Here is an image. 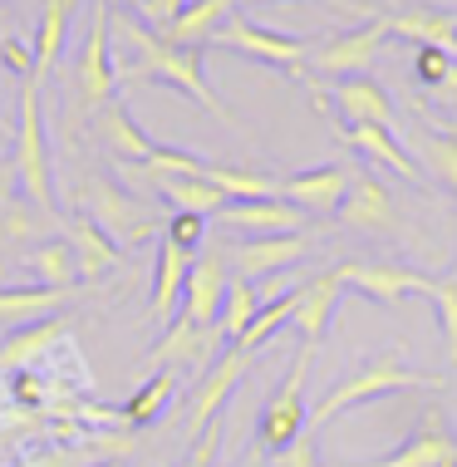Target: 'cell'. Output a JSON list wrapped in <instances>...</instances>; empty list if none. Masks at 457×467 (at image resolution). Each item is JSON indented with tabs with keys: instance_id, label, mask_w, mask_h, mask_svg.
Returning <instances> with one entry per match:
<instances>
[{
	"instance_id": "cell-1",
	"label": "cell",
	"mask_w": 457,
	"mask_h": 467,
	"mask_svg": "<svg viewBox=\"0 0 457 467\" xmlns=\"http://www.w3.org/2000/svg\"><path fill=\"white\" fill-rule=\"evenodd\" d=\"M119 35L133 45V59H129V65H113L119 84H168V89H177V94L192 99V104H202L212 119H222V123H232V129H236V119L226 113V104L212 94V84H207L202 49L168 45L162 35H152L148 25L133 20V16H119Z\"/></svg>"
},
{
	"instance_id": "cell-2",
	"label": "cell",
	"mask_w": 457,
	"mask_h": 467,
	"mask_svg": "<svg viewBox=\"0 0 457 467\" xmlns=\"http://www.w3.org/2000/svg\"><path fill=\"white\" fill-rule=\"evenodd\" d=\"M448 379L442 374H428V369H409L403 364L399 349H389V355L369 359L364 369H354L349 379H339L329 394L310 409V428L320 433V428L335 419V413H349L359 409V403H374V399H393V394H413V389H442Z\"/></svg>"
},
{
	"instance_id": "cell-3",
	"label": "cell",
	"mask_w": 457,
	"mask_h": 467,
	"mask_svg": "<svg viewBox=\"0 0 457 467\" xmlns=\"http://www.w3.org/2000/svg\"><path fill=\"white\" fill-rule=\"evenodd\" d=\"M16 178L25 187V202L40 212H55V172H49V138L40 113V79H20V123H16Z\"/></svg>"
},
{
	"instance_id": "cell-4",
	"label": "cell",
	"mask_w": 457,
	"mask_h": 467,
	"mask_svg": "<svg viewBox=\"0 0 457 467\" xmlns=\"http://www.w3.org/2000/svg\"><path fill=\"white\" fill-rule=\"evenodd\" d=\"M84 217L99 226L119 251H133L158 236V212L143 197H133L129 187L109 182V178H88L84 182Z\"/></svg>"
},
{
	"instance_id": "cell-5",
	"label": "cell",
	"mask_w": 457,
	"mask_h": 467,
	"mask_svg": "<svg viewBox=\"0 0 457 467\" xmlns=\"http://www.w3.org/2000/svg\"><path fill=\"white\" fill-rule=\"evenodd\" d=\"M310 359L315 349L300 345L296 359H290L286 379L275 384V394L261 403V419H256V448L261 452H281L310 428V409H305V379H310Z\"/></svg>"
},
{
	"instance_id": "cell-6",
	"label": "cell",
	"mask_w": 457,
	"mask_h": 467,
	"mask_svg": "<svg viewBox=\"0 0 457 467\" xmlns=\"http://www.w3.org/2000/svg\"><path fill=\"white\" fill-rule=\"evenodd\" d=\"M212 45L236 49V55H246V59H261L265 69H281L290 79H305V59H310V45L305 40L271 30V25H256L246 16H226L222 30L212 35Z\"/></svg>"
},
{
	"instance_id": "cell-7",
	"label": "cell",
	"mask_w": 457,
	"mask_h": 467,
	"mask_svg": "<svg viewBox=\"0 0 457 467\" xmlns=\"http://www.w3.org/2000/svg\"><path fill=\"white\" fill-rule=\"evenodd\" d=\"M109 35H113V10L104 5V0H94L79 65H74V89H79L88 113H99L113 99V89H119V74H113V59H109Z\"/></svg>"
},
{
	"instance_id": "cell-8",
	"label": "cell",
	"mask_w": 457,
	"mask_h": 467,
	"mask_svg": "<svg viewBox=\"0 0 457 467\" xmlns=\"http://www.w3.org/2000/svg\"><path fill=\"white\" fill-rule=\"evenodd\" d=\"M339 285L345 290H359L364 300H374V306H403L409 296H433V281H428L423 271L413 266H393V261H345V266H335Z\"/></svg>"
},
{
	"instance_id": "cell-9",
	"label": "cell",
	"mask_w": 457,
	"mask_h": 467,
	"mask_svg": "<svg viewBox=\"0 0 457 467\" xmlns=\"http://www.w3.org/2000/svg\"><path fill=\"white\" fill-rule=\"evenodd\" d=\"M315 104L320 113H329L335 123H374V129H393V104L389 94L379 89V79L369 74H349V79H335L329 84V94L320 84H310Z\"/></svg>"
},
{
	"instance_id": "cell-10",
	"label": "cell",
	"mask_w": 457,
	"mask_h": 467,
	"mask_svg": "<svg viewBox=\"0 0 457 467\" xmlns=\"http://www.w3.org/2000/svg\"><path fill=\"white\" fill-rule=\"evenodd\" d=\"M369 467H457V438L448 428V413L423 409V419L409 428V438L384 458H374Z\"/></svg>"
},
{
	"instance_id": "cell-11",
	"label": "cell",
	"mask_w": 457,
	"mask_h": 467,
	"mask_svg": "<svg viewBox=\"0 0 457 467\" xmlns=\"http://www.w3.org/2000/svg\"><path fill=\"white\" fill-rule=\"evenodd\" d=\"M246 369H251V355L246 349H226L222 359H212L207 364V374H202V384H197V394H192V409H187V433H202L207 423H217L222 413H226V403H232V394H236V384L246 379Z\"/></svg>"
},
{
	"instance_id": "cell-12",
	"label": "cell",
	"mask_w": 457,
	"mask_h": 467,
	"mask_svg": "<svg viewBox=\"0 0 457 467\" xmlns=\"http://www.w3.org/2000/svg\"><path fill=\"white\" fill-rule=\"evenodd\" d=\"M393 40V35L384 30V25H369V30H349V35H339V40H325V45H315L310 49V65L315 74H329V79H349V74H369L374 69V59H379V49H384Z\"/></svg>"
},
{
	"instance_id": "cell-13",
	"label": "cell",
	"mask_w": 457,
	"mask_h": 467,
	"mask_svg": "<svg viewBox=\"0 0 457 467\" xmlns=\"http://www.w3.org/2000/svg\"><path fill=\"white\" fill-rule=\"evenodd\" d=\"M310 251V236L305 232H286V236H246L226 251V261L236 266L241 281H271V275L290 271L296 261Z\"/></svg>"
},
{
	"instance_id": "cell-14",
	"label": "cell",
	"mask_w": 457,
	"mask_h": 467,
	"mask_svg": "<svg viewBox=\"0 0 457 467\" xmlns=\"http://www.w3.org/2000/svg\"><path fill=\"white\" fill-rule=\"evenodd\" d=\"M226 285H232V271L217 251H197L192 266H187V290H182V320L202 325V330H217V315L226 300Z\"/></svg>"
},
{
	"instance_id": "cell-15",
	"label": "cell",
	"mask_w": 457,
	"mask_h": 467,
	"mask_svg": "<svg viewBox=\"0 0 457 467\" xmlns=\"http://www.w3.org/2000/svg\"><path fill=\"white\" fill-rule=\"evenodd\" d=\"M217 330H202V325L192 320H182L177 315L172 325H162V335H158V345L148 349V374H158V369H207L212 364V345H217Z\"/></svg>"
},
{
	"instance_id": "cell-16",
	"label": "cell",
	"mask_w": 457,
	"mask_h": 467,
	"mask_svg": "<svg viewBox=\"0 0 457 467\" xmlns=\"http://www.w3.org/2000/svg\"><path fill=\"white\" fill-rule=\"evenodd\" d=\"M339 226H354V232H393L399 226V207H393L384 178L374 172H354L349 178V192L335 212Z\"/></svg>"
},
{
	"instance_id": "cell-17",
	"label": "cell",
	"mask_w": 457,
	"mask_h": 467,
	"mask_svg": "<svg viewBox=\"0 0 457 467\" xmlns=\"http://www.w3.org/2000/svg\"><path fill=\"white\" fill-rule=\"evenodd\" d=\"M349 192V172L339 162H320V168H305L281 178V197L300 212H315V217H335L339 202Z\"/></svg>"
},
{
	"instance_id": "cell-18",
	"label": "cell",
	"mask_w": 457,
	"mask_h": 467,
	"mask_svg": "<svg viewBox=\"0 0 457 467\" xmlns=\"http://www.w3.org/2000/svg\"><path fill=\"white\" fill-rule=\"evenodd\" d=\"M339 296H345V285H339L335 271L296 285V315H290V325L300 330V345H310V349L325 345L329 325H335V310H339Z\"/></svg>"
},
{
	"instance_id": "cell-19",
	"label": "cell",
	"mask_w": 457,
	"mask_h": 467,
	"mask_svg": "<svg viewBox=\"0 0 457 467\" xmlns=\"http://www.w3.org/2000/svg\"><path fill=\"white\" fill-rule=\"evenodd\" d=\"M187 256L182 246L158 242V261H152V296H148V320L152 325H172L177 310H182V290H187Z\"/></svg>"
},
{
	"instance_id": "cell-20",
	"label": "cell",
	"mask_w": 457,
	"mask_h": 467,
	"mask_svg": "<svg viewBox=\"0 0 457 467\" xmlns=\"http://www.w3.org/2000/svg\"><path fill=\"white\" fill-rule=\"evenodd\" d=\"M217 226H236V232H251V236H286V232H300L305 226V212L290 207L286 197H275V202H226L217 212Z\"/></svg>"
},
{
	"instance_id": "cell-21",
	"label": "cell",
	"mask_w": 457,
	"mask_h": 467,
	"mask_svg": "<svg viewBox=\"0 0 457 467\" xmlns=\"http://www.w3.org/2000/svg\"><path fill=\"white\" fill-rule=\"evenodd\" d=\"M389 35L399 40H413V45H428V49H448L457 55V16L452 10H438V5H418V10H399V16H374Z\"/></svg>"
},
{
	"instance_id": "cell-22",
	"label": "cell",
	"mask_w": 457,
	"mask_h": 467,
	"mask_svg": "<svg viewBox=\"0 0 457 467\" xmlns=\"http://www.w3.org/2000/svg\"><path fill=\"white\" fill-rule=\"evenodd\" d=\"M335 133L345 138L349 148H359V158H369V162H379V168H389L393 178L418 182V162L403 153V143L393 138V129H374V123H335Z\"/></svg>"
},
{
	"instance_id": "cell-23",
	"label": "cell",
	"mask_w": 457,
	"mask_h": 467,
	"mask_svg": "<svg viewBox=\"0 0 457 467\" xmlns=\"http://www.w3.org/2000/svg\"><path fill=\"white\" fill-rule=\"evenodd\" d=\"M69 330H74L69 315H45V320H35V325L10 330V339L0 345V374H5V369H25V364L45 359Z\"/></svg>"
},
{
	"instance_id": "cell-24",
	"label": "cell",
	"mask_w": 457,
	"mask_h": 467,
	"mask_svg": "<svg viewBox=\"0 0 457 467\" xmlns=\"http://www.w3.org/2000/svg\"><path fill=\"white\" fill-rule=\"evenodd\" d=\"M74 290H55V285H5L0 290V325L5 330H20V325H35L45 315H59V306H69Z\"/></svg>"
},
{
	"instance_id": "cell-25",
	"label": "cell",
	"mask_w": 457,
	"mask_h": 467,
	"mask_svg": "<svg viewBox=\"0 0 457 467\" xmlns=\"http://www.w3.org/2000/svg\"><path fill=\"white\" fill-rule=\"evenodd\" d=\"M94 129H99V138H104V148H113L119 153V162H148L152 153H158V143L138 129L133 123V113L119 104V99H109L104 109L94 113Z\"/></svg>"
},
{
	"instance_id": "cell-26",
	"label": "cell",
	"mask_w": 457,
	"mask_h": 467,
	"mask_svg": "<svg viewBox=\"0 0 457 467\" xmlns=\"http://www.w3.org/2000/svg\"><path fill=\"white\" fill-rule=\"evenodd\" d=\"M55 226H65L55 212H40L35 202H16V197H10L5 207H0V251L20 256L25 246L49 242V232H55Z\"/></svg>"
},
{
	"instance_id": "cell-27",
	"label": "cell",
	"mask_w": 457,
	"mask_h": 467,
	"mask_svg": "<svg viewBox=\"0 0 457 467\" xmlns=\"http://www.w3.org/2000/svg\"><path fill=\"white\" fill-rule=\"evenodd\" d=\"M65 242L74 246V261H79V281H99V275H109V271L123 266V251L113 246L88 217L65 222Z\"/></svg>"
},
{
	"instance_id": "cell-28",
	"label": "cell",
	"mask_w": 457,
	"mask_h": 467,
	"mask_svg": "<svg viewBox=\"0 0 457 467\" xmlns=\"http://www.w3.org/2000/svg\"><path fill=\"white\" fill-rule=\"evenodd\" d=\"M232 5L236 0H192V5L177 16L168 30H162V40L168 45H182V49H202V45H212V35L222 30V20L232 16Z\"/></svg>"
},
{
	"instance_id": "cell-29",
	"label": "cell",
	"mask_w": 457,
	"mask_h": 467,
	"mask_svg": "<svg viewBox=\"0 0 457 467\" xmlns=\"http://www.w3.org/2000/svg\"><path fill=\"white\" fill-rule=\"evenodd\" d=\"M84 0H40V30H35V79H45L55 69L59 49H65V35H69V20Z\"/></svg>"
},
{
	"instance_id": "cell-30",
	"label": "cell",
	"mask_w": 457,
	"mask_h": 467,
	"mask_svg": "<svg viewBox=\"0 0 457 467\" xmlns=\"http://www.w3.org/2000/svg\"><path fill=\"white\" fill-rule=\"evenodd\" d=\"M25 266L40 275V285L55 290H79V261H74V246L65 236H49V242L25 251Z\"/></svg>"
},
{
	"instance_id": "cell-31",
	"label": "cell",
	"mask_w": 457,
	"mask_h": 467,
	"mask_svg": "<svg viewBox=\"0 0 457 467\" xmlns=\"http://www.w3.org/2000/svg\"><path fill=\"white\" fill-rule=\"evenodd\" d=\"M148 187H158L172 202V212H192V217H217L226 207V192L212 187L207 178H152Z\"/></svg>"
},
{
	"instance_id": "cell-32",
	"label": "cell",
	"mask_w": 457,
	"mask_h": 467,
	"mask_svg": "<svg viewBox=\"0 0 457 467\" xmlns=\"http://www.w3.org/2000/svg\"><path fill=\"white\" fill-rule=\"evenodd\" d=\"M212 187H222L226 202H275L281 197V178H265V172H251V168H222V162H207L202 172Z\"/></svg>"
},
{
	"instance_id": "cell-33",
	"label": "cell",
	"mask_w": 457,
	"mask_h": 467,
	"mask_svg": "<svg viewBox=\"0 0 457 467\" xmlns=\"http://www.w3.org/2000/svg\"><path fill=\"white\" fill-rule=\"evenodd\" d=\"M172 399H177V374H172V369L148 374L143 389H138V394L123 403V428H148V423H158V413L168 409Z\"/></svg>"
},
{
	"instance_id": "cell-34",
	"label": "cell",
	"mask_w": 457,
	"mask_h": 467,
	"mask_svg": "<svg viewBox=\"0 0 457 467\" xmlns=\"http://www.w3.org/2000/svg\"><path fill=\"white\" fill-rule=\"evenodd\" d=\"M413 79H418V89H428V94H438V99H448V104H457V59L448 55V49L418 45V49H413Z\"/></svg>"
},
{
	"instance_id": "cell-35",
	"label": "cell",
	"mask_w": 457,
	"mask_h": 467,
	"mask_svg": "<svg viewBox=\"0 0 457 467\" xmlns=\"http://www.w3.org/2000/svg\"><path fill=\"white\" fill-rule=\"evenodd\" d=\"M418 143H423L428 172H433V178L457 197V129H438V123H423V129H418Z\"/></svg>"
},
{
	"instance_id": "cell-36",
	"label": "cell",
	"mask_w": 457,
	"mask_h": 467,
	"mask_svg": "<svg viewBox=\"0 0 457 467\" xmlns=\"http://www.w3.org/2000/svg\"><path fill=\"white\" fill-rule=\"evenodd\" d=\"M256 310H261L256 281H241V275H232V285H226V300H222V315H217V335L236 345L241 330L256 320Z\"/></svg>"
},
{
	"instance_id": "cell-37",
	"label": "cell",
	"mask_w": 457,
	"mask_h": 467,
	"mask_svg": "<svg viewBox=\"0 0 457 467\" xmlns=\"http://www.w3.org/2000/svg\"><path fill=\"white\" fill-rule=\"evenodd\" d=\"M290 315H296V290H286L281 300H265V306L256 310V320L241 330V339H236V349H246V355H256L261 345H271L275 335L290 325Z\"/></svg>"
},
{
	"instance_id": "cell-38",
	"label": "cell",
	"mask_w": 457,
	"mask_h": 467,
	"mask_svg": "<svg viewBox=\"0 0 457 467\" xmlns=\"http://www.w3.org/2000/svg\"><path fill=\"white\" fill-rule=\"evenodd\" d=\"M433 310H438V325H442V345H448V359L457 364V271L433 281Z\"/></svg>"
},
{
	"instance_id": "cell-39",
	"label": "cell",
	"mask_w": 457,
	"mask_h": 467,
	"mask_svg": "<svg viewBox=\"0 0 457 467\" xmlns=\"http://www.w3.org/2000/svg\"><path fill=\"white\" fill-rule=\"evenodd\" d=\"M162 242L182 246L187 256H197L202 242H207V217H192V212H172L168 222H162Z\"/></svg>"
},
{
	"instance_id": "cell-40",
	"label": "cell",
	"mask_w": 457,
	"mask_h": 467,
	"mask_svg": "<svg viewBox=\"0 0 457 467\" xmlns=\"http://www.w3.org/2000/svg\"><path fill=\"white\" fill-rule=\"evenodd\" d=\"M222 419H226V413H222ZM222 419L202 428V433L192 438V448H187V458L177 462V467H217V452H222Z\"/></svg>"
},
{
	"instance_id": "cell-41",
	"label": "cell",
	"mask_w": 457,
	"mask_h": 467,
	"mask_svg": "<svg viewBox=\"0 0 457 467\" xmlns=\"http://www.w3.org/2000/svg\"><path fill=\"white\" fill-rule=\"evenodd\" d=\"M271 467H320V452H315V428H305L290 448L271 452Z\"/></svg>"
},
{
	"instance_id": "cell-42",
	"label": "cell",
	"mask_w": 457,
	"mask_h": 467,
	"mask_svg": "<svg viewBox=\"0 0 457 467\" xmlns=\"http://www.w3.org/2000/svg\"><path fill=\"white\" fill-rule=\"evenodd\" d=\"M0 59H5V69L20 74V79H30V74H35V45L20 40V35H5V45H0Z\"/></svg>"
},
{
	"instance_id": "cell-43",
	"label": "cell",
	"mask_w": 457,
	"mask_h": 467,
	"mask_svg": "<svg viewBox=\"0 0 457 467\" xmlns=\"http://www.w3.org/2000/svg\"><path fill=\"white\" fill-rule=\"evenodd\" d=\"M187 5H192V0H143V20H148V25H162V30H168V25L182 16Z\"/></svg>"
},
{
	"instance_id": "cell-44",
	"label": "cell",
	"mask_w": 457,
	"mask_h": 467,
	"mask_svg": "<svg viewBox=\"0 0 457 467\" xmlns=\"http://www.w3.org/2000/svg\"><path fill=\"white\" fill-rule=\"evenodd\" d=\"M16 187H20V178H16V162H10V158H0V207H5L10 197H16Z\"/></svg>"
},
{
	"instance_id": "cell-45",
	"label": "cell",
	"mask_w": 457,
	"mask_h": 467,
	"mask_svg": "<svg viewBox=\"0 0 457 467\" xmlns=\"http://www.w3.org/2000/svg\"><path fill=\"white\" fill-rule=\"evenodd\" d=\"M104 5H143V0H104Z\"/></svg>"
},
{
	"instance_id": "cell-46",
	"label": "cell",
	"mask_w": 457,
	"mask_h": 467,
	"mask_svg": "<svg viewBox=\"0 0 457 467\" xmlns=\"http://www.w3.org/2000/svg\"><path fill=\"white\" fill-rule=\"evenodd\" d=\"M5 35H10V25H5V16H0V45H5Z\"/></svg>"
},
{
	"instance_id": "cell-47",
	"label": "cell",
	"mask_w": 457,
	"mask_h": 467,
	"mask_svg": "<svg viewBox=\"0 0 457 467\" xmlns=\"http://www.w3.org/2000/svg\"><path fill=\"white\" fill-rule=\"evenodd\" d=\"M246 467H271V462H261V458H251V462H246Z\"/></svg>"
},
{
	"instance_id": "cell-48",
	"label": "cell",
	"mask_w": 457,
	"mask_h": 467,
	"mask_svg": "<svg viewBox=\"0 0 457 467\" xmlns=\"http://www.w3.org/2000/svg\"><path fill=\"white\" fill-rule=\"evenodd\" d=\"M94 467H123V462H94Z\"/></svg>"
},
{
	"instance_id": "cell-49",
	"label": "cell",
	"mask_w": 457,
	"mask_h": 467,
	"mask_svg": "<svg viewBox=\"0 0 457 467\" xmlns=\"http://www.w3.org/2000/svg\"><path fill=\"white\" fill-rule=\"evenodd\" d=\"M0 133H5V119H0Z\"/></svg>"
},
{
	"instance_id": "cell-50",
	"label": "cell",
	"mask_w": 457,
	"mask_h": 467,
	"mask_svg": "<svg viewBox=\"0 0 457 467\" xmlns=\"http://www.w3.org/2000/svg\"><path fill=\"white\" fill-rule=\"evenodd\" d=\"M0 5H5V0H0Z\"/></svg>"
}]
</instances>
